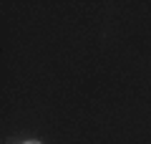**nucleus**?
I'll return each mask as SVG.
<instances>
[{"label": "nucleus", "instance_id": "obj_1", "mask_svg": "<svg viewBox=\"0 0 151 144\" xmlns=\"http://www.w3.org/2000/svg\"><path fill=\"white\" fill-rule=\"evenodd\" d=\"M25 144H40V142H25Z\"/></svg>", "mask_w": 151, "mask_h": 144}]
</instances>
